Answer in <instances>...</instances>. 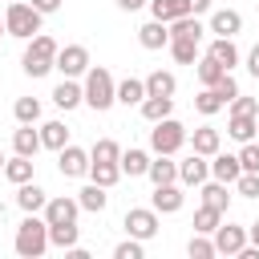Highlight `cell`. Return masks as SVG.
Here are the masks:
<instances>
[{
  "mask_svg": "<svg viewBox=\"0 0 259 259\" xmlns=\"http://www.w3.org/2000/svg\"><path fill=\"white\" fill-rule=\"evenodd\" d=\"M239 162H243V170H259V142H243Z\"/></svg>",
  "mask_w": 259,
  "mask_h": 259,
  "instance_id": "45",
  "label": "cell"
},
{
  "mask_svg": "<svg viewBox=\"0 0 259 259\" xmlns=\"http://www.w3.org/2000/svg\"><path fill=\"white\" fill-rule=\"evenodd\" d=\"M45 202H49V194H45L36 182H20V190H16V206H20L24 214H36V210H45Z\"/></svg>",
  "mask_w": 259,
  "mask_h": 259,
  "instance_id": "14",
  "label": "cell"
},
{
  "mask_svg": "<svg viewBox=\"0 0 259 259\" xmlns=\"http://www.w3.org/2000/svg\"><path fill=\"white\" fill-rule=\"evenodd\" d=\"M239 28H243V16H239L235 8H219V12L210 16V32H214V36H235Z\"/></svg>",
  "mask_w": 259,
  "mask_h": 259,
  "instance_id": "19",
  "label": "cell"
},
{
  "mask_svg": "<svg viewBox=\"0 0 259 259\" xmlns=\"http://www.w3.org/2000/svg\"><path fill=\"white\" fill-rule=\"evenodd\" d=\"M125 231L134 235V239H154L158 235V210L154 206H134V210H125Z\"/></svg>",
  "mask_w": 259,
  "mask_h": 259,
  "instance_id": "6",
  "label": "cell"
},
{
  "mask_svg": "<svg viewBox=\"0 0 259 259\" xmlns=\"http://www.w3.org/2000/svg\"><path fill=\"white\" fill-rule=\"evenodd\" d=\"M235 190H239L243 198H259V170H243V174L235 178Z\"/></svg>",
  "mask_w": 259,
  "mask_h": 259,
  "instance_id": "42",
  "label": "cell"
},
{
  "mask_svg": "<svg viewBox=\"0 0 259 259\" xmlns=\"http://www.w3.org/2000/svg\"><path fill=\"white\" fill-rule=\"evenodd\" d=\"M4 178L8 182H32V158H24V154H16L12 162H4Z\"/></svg>",
  "mask_w": 259,
  "mask_h": 259,
  "instance_id": "32",
  "label": "cell"
},
{
  "mask_svg": "<svg viewBox=\"0 0 259 259\" xmlns=\"http://www.w3.org/2000/svg\"><path fill=\"white\" fill-rule=\"evenodd\" d=\"M77 214H81V202H77V198H49V202H45V223H49V227L77 223Z\"/></svg>",
  "mask_w": 259,
  "mask_h": 259,
  "instance_id": "10",
  "label": "cell"
},
{
  "mask_svg": "<svg viewBox=\"0 0 259 259\" xmlns=\"http://www.w3.org/2000/svg\"><path fill=\"white\" fill-rule=\"evenodd\" d=\"M142 4H150V0H117V8H121V12H138Z\"/></svg>",
  "mask_w": 259,
  "mask_h": 259,
  "instance_id": "49",
  "label": "cell"
},
{
  "mask_svg": "<svg viewBox=\"0 0 259 259\" xmlns=\"http://www.w3.org/2000/svg\"><path fill=\"white\" fill-rule=\"evenodd\" d=\"M117 166H121V174L138 178V174H146V170H150V154H146V150H121Z\"/></svg>",
  "mask_w": 259,
  "mask_h": 259,
  "instance_id": "25",
  "label": "cell"
},
{
  "mask_svg": "<svg viewBox=\"0 0 259 259\" xmlns=\"http://www.w3.org/2000/svg\"><path fill=\"white\" fill-rule=\"evenodd\" d=\"M182 202H186V194H182L174 182L154 186V194H150V206H154L158 214H174V210H182Z\"/></svg>",
  "mask_w": 259,
  "mask_h": 259,
  "instance_id": "12",
  "label": "cell"
},
{
  "mask_svg": "<svg viewBox=\"0 0 259 259\" xmlns=\"http://www.w3.org/2000/svg\"><path fill=\"white\" fill-rule=\"evenodd\" d=\"M186 4H190V12H194V16H198V12H206V8H210V0H186Z\"/></svg>",
  "mask_w": 259,
  "mask_h": 259,
  "instance_id": "50",
  "label": "cell"
},
{
  "mask_svg": "<svg viewBox=\"0 0 259 259\" xmlns=\"http://www.w3.org/2000/svg\"><path fill=\"white\" fill-rule=\"evenodd\" d=\"M53 101H57L61 109H77V105L85 101V85H77L73 77H65V81L53 89Z\"/></svg>",
  "mask_w": 259,
  "mask_h": 259,
  "instance_id": "17",
  "label": "cell"
},
{
  "mask_svg": "<svg viewBox=\"0 0 259 259\" xmlns=\"http://www.w3.org/2000/svg\"><path fill=\"white\" fill-rule=\"evenodd\" d=\"M89 158H93V162H117V158H121V146H117L113 138H97L93 150H89Z\"/></svg>",
  "mask_w": 259,
  "mask_h": 259,
  "instance_id": "40",
  "label": "cell"
},
{
  "mask_svg": "<svg viewBox=\"0 0 259 259\" xmlns=\"http://www.w3.org/2000/svg\"><path fill=\"white\" fill-rule=\"evenodd\" d=\"M77 239H81L77 223H61V227H49V243H53V247H65V251H73V247H77Z\"/></svg>",
  "mask_w": 259,
  "mask_h": 259,
  "instance_id": "33",
  "label": "cell"
},
{
  "mask_svg": "<svg viewBox=\"0 0 259 259\" xmlns=\"http://www.w3.org/2000/svg\"><path fill=\"white\" fill-rule=\"evenodd\" d=\"M57 53H61V45L49 32H36V36H28V49H24L20 65H24L28 77H45L49 69H57Z\"/></svg>",
  "mask_w": 259,
  "mask_h": 259,
  "instance_id": "1",
  "label": "cell"
},
{
  "mask_svg": "<svg viewBox=\"0 0 259 259\" xmlns=\"http://www.w3.org/2000/svg\"><path fill=\"white\" fill-rule=\"evenodd\" d=\"M89 178H93L97 186H105V190H109V186L121 178V166H117V162H93V166H89Z\"/></svg>",
  "mask_w": 259,
  "mask_h": 259,
  "instance_id": "34",
  "label": "cell"
},
{
  "mask_svg": "<svg viewBox=\"0 0 259 259\" xmlns=\"http://www.w3.org/2000/svg\"><path fill=\"white\" fill-rule=\"evenodd\" d=\"M214 89H219V97H223V101H235V97H239V81H235L231 73H223V77L214 81Z\"/></svg>",
  "mask_w": 259,
  "mask_h": 259,
  "instance_id": "44",
  "label": "cell"
},
{
  "mask_svg": "<svg viewBox=\"0 0 259 259\" xmlns=\"http://www.w3.org/2000/svg\"><path fill=\"white\" fill-rule=\"evenodd\" d=\"M138 40H142V49H162V45H170V24H166V20L142 24V28H138Z\"/></svg>",
  "mask_w": 259,
  "mask_h": 259,
  "instance_id": "15",
  "label": "cell"
},
{
  "mask_svg": "<svg viewBox=\"0 0 259 259\" xmlns=\"http://www.w3.org/2000/svg\"><path fill=\"white\" fill-rule=\"evenodd\" d=\"M89 166H93L89 150H81V146H65V150H57V170H61L65 178H81V174H89Z\"/></svg>",
  "mask_w": 259,
  "mask_h": 259,
  "instance_id": "7",
  "label": "cell"
},
{
  "mask_svg": "<svg viewBox=\"0 0 259 259\" xmlns=\"http://www.w3.org/2000/svg\"><path fill=\"white\" fill-rule=\"evenodd\" d=\"M247 69H251V77H259V45L247 53Z\"/></svg>",
  "mask_w": 259,
  "mask_h": 259,
  "instance_id": "48",
  "label": "cell"
},
{
  "mask_svg": "<svg viewBox=\"0 0 259 259\" xmlns=\"http://www.w3.org/2000/svg\"><path fill=\"white\" fill-rule=\"evenodd\" d=\"M4 32H8V24H4V20H0V36H4Z\"/></svg>",
  "mask_w": 259,
  "mask_h": 259,
  "instance_id": "52",
  "label": "cell"
},
{
  "mask_svg": "<svg viewBox=\"0 0 259 259\" xmlns=\"http://www.w3.org/2000/svg\"><path fill=\"white\" fill-rule=\"evenodd\" d=\"M194 109H198L202 117H214L219 109H227V101L219 97V89H214V85H202V93L194 97Z\"/></svg>",
  "mask_w": 259,
  "mask_h": 259,
  "instance_id": "27",
  "label": "cell"
},
{
  "mask_svg": "<svg viewBox=\"0 0 259 259\" xmlns=\"http://www.w3.org/2000/svg\"><path fill=\"white\" fill-rule=\"evenodd\" d=\"M210 178V162H206V154H190L186 162H178V182H186V186H202Z\"/></svg>",
  "mask_w": 259,
  "mask_h": 259,
  "instance_id": "11",
  "label": "cell"
},
{
  "mask_svg": "<svg viewBox=\"0 0 259 259\" xmlns=\"http://www.w3.org/2000/svg\"><path fill=\"white\" fill-rule=\"evenodd\" d=\"M247 247V227H239V223H219V231H214V251L219 255H239Z\"/></svg>",
  "mask_w": 259,
  "mask_h": 259,
  "instance_id": "8",
  "label": "cell"
},
{
  "mask_svg": "<svg viewBox=\"0 0 259 259\" xmlns=\"http://www.w3.org/2000/svg\"><path fill=\"white\" fill-rule=\"evenodd\" d=\"M170 109H174V97H146L142 101V117L154 125V121H162V117H170Z\"/></svg>",
  "mask_w": 259,
  "mask_h": 259,
  "instance_id": "30",
  "label": "cell"
},
{
  "mask_svg": "<svg viewBox=\"0 0 259 259\" xmlns=\"http://www.w3.org/2000/svg\"><path fill=\"white\" fill-rule=\"evenodd\" d=\"M206 53H210V57H214V61H219V65H223L227 73H231V69L239 65V49H235V36H214Z\"/></svg>",
  "mask_w": 259,
  "mask_h": 259,
  "instance_id": "16",
  "label": "cell"
},
{
  "mask_svg": "<svg viewBox=\"0 0 259 259\" xmlns=\"http://www.w3.org/2000/svg\"><path fill=\"white\" fill-rule=\"evenodd\" d=\"M202 24H198V16L194 12H186V16H178V20H170V40L174 36H182V40H202Z\"/></svg>",
  "mask_w": 259,
  "mask_h": 259,
  "instance_id": "22",
  "label": "cell"
},
{
  "mask_svg": "<svg viewBox=\"0 0 259 259\" xmlns=\"http://www.w3.org/2000/svg\"><path fill=\"white\" fill-rule=\"evenodd\" d=\"M57 69H61L65 77L89 73V49H85V45H65V49L57 53Z\"/></svg>",
  "mask_w": 259,
  "mask_h": 259,
  "instance_id": "9",
  "label": "cell"
},
{
  "mask_svg": "<svg viewBox=\"0 0 259 259\" xmlns=\"http://www.w3.org/2000/svg\"><path fill=\"white\" fill-rule=\"evenodd\" d=\"M40 16H45V12H36L32 4H24V0H12V4L4 8V24H8V36H20V40L36 36V32H40Z\"/></svg>",
  "mask_w": 259,
  "mask_h": 259,
  "instance_id": "4",
  "label": "cell"
},
{
  "mask_svg": "<svg viewBox=\"0 0 259 259\" xmlns=\"http://www.w3.org/2000/svg\"><path fill=\"white\" fill-rule=\"evenodd\" d=\"M113 101H117V81H113V73H109L105 65H89V73H85V105L97 109V113H105Z\"/></svg>",
  "mask_w": 259,
  "mask_h": 259,
  "instance_id": "2",
  "label": "cell"
},
{
  "mask_svg": "<svg viewBox=\"0 0 259 259\" xmlns=\"http://www.w3.org/2000/svg\"><path fill=\"white\" fill-rule=\"evenodd\" d=\"M117 101H121V105H142V101H146V81L125 77V81L117 85Z\"/></svg>",
  "mask_w": 259,
  "mask_h": 259,
  "instance_id": "29",
  "label": "cell"
},
{
  "mask_svg": "<svg viewBox=\"0 0 259 259\" xmlns=\"http://www.w3.org/2000/svg\"><path fill=\"white\" fill-rule=\"evenodd\" d=\"M194 69H198V81H202V85H214V81H219V77L227 73V69H223V65H219V61H214L210 53H202V57L194 61Z\"/></svg>",
  "mask_w": 259,
  "mask_h": 259,
  "instance_id": "37",
  "label": "cell"
},
{
  "mask_svg": "<svg viewBox=\"0 0 259 259\" xmlns=\"http://www.w3.org/2000/svg\"><path fill=\"white\" fill-rule=\"evenodd\" d=\"M113 259H142V239H125V243H117L113 247Z\"/></svg>",
  "mask_w": 259,
  "mask_h": 259,
  "instance_id": "43",
  "label": "cell"
},
{
  "mask_svg": "<svg viewBox=\"0 0 259 259\" xmlns=\"http://www.w3.org/2000/svg\"><path fill=\"white\" fill-rule=\"evenodd\" d=\"M219 219H223V210H214V206H198V214H194V231L198 235H214L219 231Z\"/></svg>",
  "mask_w": 259,
  "mask_h": 259,
  "instance_id": "38",
  "label": "cell"
},
{
  "mask_svg": "<svg viewBox=\"0 0 259 259\" xmlns=\"http://www.w3.org/2000/svg\"><path fill=\"white\" fill-rule=\"evenodd\" d=\"M190 142H194V154H206V158H214V154H219V146H223V138H219V130H214V125H198Z\"/></svg>",
  "mask_w": 259,
  "mask_h": 259,
  "instance_id": "23",
  "label": "cell"
},
{
  "mask_svg": "<svg viewBox=\"0 0 259 259\" xmlns=\"http://www.w3.org/2000/svg\"><path fill=\"white\" fill-rule=\"evenodd\" d=\"M0 174H4V154H0Z\"/></svg>",
  "mask_w": 259,
  "mask_h": 259,
  "instance_id": "53",
  "label": "cell"
},
{
  "mask_svg": "<svg viewBox=\"0 0 259 259\" xmlns=\"http://www.w3.org/2000/svg\"><path fill=\"white\" fill-rule=\"evenodd\" d=\"M150 12H154V20H178V16H186L190 12V4L186 0H150Z\"/></svg>",
  "mask_w": 259,
  "mask_h": 259,
  "instance_id": "26",
  "label": "cell"
},
{
  "mask_svg": "<svg viewBox=\"0 0 259 259\" xmlns=\"http://www.w3.org/2000/svg\"><path fill=\"white\" fill-rule=\"evenodd\" d=\"M170 57H174L178 65H194V61H198V40H182V36H174V40H170Z\"/></svg>",
  "mask_w": 259,
  "mask_h": 259,
  "instance_id": "36",
  "label": "cell"
},
{
  "mask_svg": "<svg viewBox=\"0 0 259 259\" xmlns=\"http://www.w3.org/2000/svg\"><path fill=\"white\" fill-rule=\"evenodd\" d=\"M40 146H45V142H40V130H32V125H20V130L12 134V150L24 154V158H36Z\"/></svg>",
  "mask_w": 259,
  "mask_h": 259,
  "instance_id": "21",
  "label": "cell"
},
{
  "mask_svg": "<svg viewBox=\"0 0 259 259\" xmlns=\"http://www.w3.org/2000/svg\"><path fill=\"white\" fill-rule=\"evenodd\" d=\"M186 255H190V259H210V255H219V251H214V239H210V235H198V231H194V239L186 243Z\"/></svg>",
  "mask_w": 259,
  "mask_h": 259,
  "instance_id": "41",
  "label": "cell"
},
{
  "mask_svg": "<svg viewBox=\"0 0 259 259\" xmlns=\"http://www.w3.org/2000/svg\"><path fill=\"white\" fill-rule=\"evenodd\" d=\"M8 4H12V0H8Z\"/></svg>",
  "mask_w": 259,
  "mask_h": 259,
  "instance_id": "54",
  "label": "cell"
},
{
  "mask_svg": "<svg viewBox=\"0 0 259 259\" xmlns=\"http://www.w3.org/2000/svg\"><path fill=\"white\" fill-rule=\"evenodd\" d=\"M174 89H178V81H174V73H166V69H154V73L146 77V97H174Z\"/></svg>",
  "mask_w": 259,
  "mask_h": 259,
  "instance_id": "20",
  "label": "cell"
},
{
  "mask_svg": "<svg viewBox=\"0 0 259 259\" xmlns=\"http://www.w3.org/2000/svg\"><path fill=\"white\" fill-rule=\"evenodd\" d=\"M227 134H231L239 146H243V142H255V134H259V117H251V113H231Z\"/></svg>",
  "mask_w": 259,
  "mask_h": 259,
  "instance_id": "18",
  "label": "cell"
},
{
  "mask_svg": "<svg viewBox=\"0 0 259 259\" xmlns=\"http://www.w3.org/2000/svg\"><path fill=\"white\" fill-rule=\"evenodd\" d=\"M77 202H81V210H93V214H101V210H105V202H109V194H105V186L89 182V186L77 194Z\"/></svg>",
  "mask_w": 259,
  "mask_h": 259,
  "instance_id": "28",
  "label": "cell"
},
{
  "mask_svg": "<svg viewBox=\"0 0 259 259\" xmlns=\"http://www.w3.org/2000/svg\"><path fill=\"white\" fill-rule=\"evenodd\" d=\"M182 142H186V125L182 121H174V117L154 121V130H150V150L154 154H178Z\"/></svg>",
  "mask_w": 259,
  "mask_h": 259,
  "instance_id": "5",
  "label": "cell"
},
{
  "mask_svg": "<svg viewBox=\"0 0 259 259\" xmlns=\"http://www.w3.org/2000/svg\"><path fill=\"white\" fill-rule=\"evenodd\" d=\"M202 202L206 206H214V210H227V202H231V194H227V182H202Z\"/></svg>",
  "mask_w": 259,
  "mask_h": 259,
  "instance_id": "35",
  "label": "cell"
},
{
  "mask_svg": "<svg viewBox=\"0 0 259 259\" xmlns=\"http://www.w3.org/2000/svg\"><path fill=\"white\" fill-rule=\"evenodd\" d=\"M40 142H45L49 150H65V146H69V130H65V121H45V125H40Z\"/></svg>",
  "mask_w": 259,
  "mask_h": 259,
  "instance_id": "31",
  "label": "cell"
},
{
  "mask_svg": "<svg viewBox=\"0 0 259 259\" xmlns=\"http://www.w3.org/2000/svg\"><path fill=\"white\" fill-rule=\"evenodd\" d=\"M231 113H251V117H259V101H255V97H243V93H239V97L231 101Z\"/></svg>",
  "mask_w": 259,
  "mask_h": 259,
  "instance_id": "46",
  "label": "cell"
},
{
  "mask_svg": "<svg viewBox=\"0 0 259 259\" xmlns=\"http://www.w3.org/2000/svg\"><path fill=\"white\" fill-rule=\"evenodd\" d=\"M150 182L154 186H166V182H178V162H170V154H158V162H150Z\"/></svg>",
  "mask_w": 259,
  "mask_h": 259,
  "instance_id": "24",
  "label": "cell"
},
{
  "mask_svg": "<svg viewBox=\"0 0 259 259\" xmlns=\"http://www.w3.org/2000/svg\"><path fill=\"white\" fill-rule=\"evenodd\" d=\"M247 239H251V243L259 247V223H251V231H247Z\"/></svg>",
  "mask_w": 259,
  "mask_h": 259,
  "instance_id": "51",
  "label": "cell"
},
{
  "mask_svg": "<svg viewBox=\"0 0 259 259\" xmlns=\"http://www.w3.org/2000/svg\"><path fill=\"white\" fill-rule=\"evenodd\" d=\"M239 174H243L239 154H214V158H210V178H219V182L235 186V178H239Z\"/></svg>",
  "mask_w": 259,
  "mask_h": 259,
  "instance_id": "13",
  "label": "cell"
},
{
  "mask_svg": "<svg viewBox=\"0 0 259 259\" xmlns=\"http://www.w3.org/2000/svg\"><path fill=\"white\" fill-rule=\"evenodd\" d=\"M32 8L49 16V12H57V8H61V0H32Z\"/></svg>",
  "mask_w": 259,
  "mask_h": 259,
  "instance_id": "47",
  "label": "cell"
},
{
  "mask_svg": "<svg viewBox=\"0 0 259 259\" xmlns=\"http://www.w3.org/2000/svg\"><path fill=\"white\" fill-rule=\"evenodd\" d=\"M16 255L20 259H40L45 251H49V223L45 219H36V214H28L20 227H16Z\"/></svg>",
  "mask_w": 259,
  "mask_h": 259,
  "instance_id": "3",
  "label": "cell"
},
{
  "mask_svg": "<svg viewBox=\"0 0 259 259\" xmlns=\"http://www.w3.org/2000/svg\"><path fill=\"white\" fill-rule=\"evenodd\" d=\"M12 113H16V121H20V125H32V121L40 117V101H36V97H16Z\"/></svg>",
  "mask_w": 259,
  "mask_h": 259,
  "instance_id": "39",
  "label": "cell"
}]
</instances>
